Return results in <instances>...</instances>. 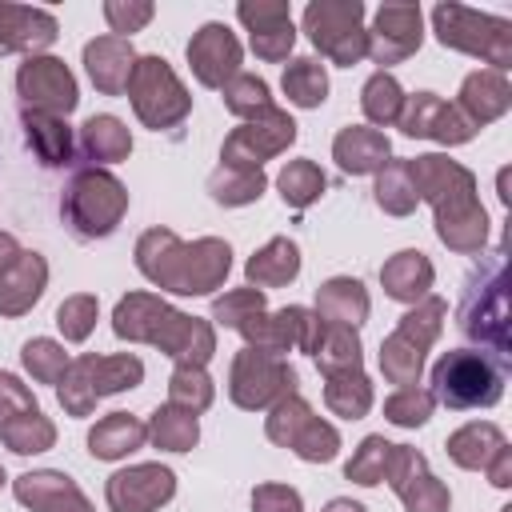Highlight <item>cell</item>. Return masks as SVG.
Here are the masks:
<instances>
[{"label": "cell", "instance_id": "bcb514c9", "mask_svg": "<svg viewBox=\"0 0 512 512\" xmlns=\"http://www.w3.org/2000/svg\"><path fill=\"white\" fill-rule=\"evenodd\" d=\"M432 408H436L432 392H424V388H416V384L396 388V392L384 400V416H388L392 424H400V428H420V424L432 416Z\"/></svg>", "mask_w": 512, "mask_h": 512}, {"label": "cell", "instance_id": "5bb4252c", "mask_svg": "<svg viewBox=\"0 0 512 512\" xmlns=\"http://www.w3.org/2000/svg\"><path fill=\"white\" fill-rule=\"evenodd\" d=\"M16 88H20V100L28 112H44V116L64 120L76 108V80L52 56H28L16 72Z\"/></svg>", "mask_w": 512, "mask_h": 512}, {"label": "cell", "instance_id": "cb8c5ba5", "mask_svg": "<svg viewBox=\"0 0 512 512\" xmlns=\"http://www.w3.org/2000/svg\"><path fill=\"white\" fill-rule=\"evenodd\" d=\"M508 104H512L508 76H504V72H492V68H480V72H472V76L464 80L456 108L464 112V120H468L472 128H484V124L500 120V116L508 112Z\"/></svg>", "mask_w": 512, "mask_h": 512}, {"label": "cell", "instance_id": "8fae6325", "mask_svg": "<svg viewBox=\"0 0 512 512\" xmlns=\"http://www.w3.org/2000/svg\"><path fill=\"white\" fill-rule=\"evenodd\" d=\"M232 400L240 408H268V404H280L284 396H296V372L288 368L284 356L276 352H264V348H244L232 364V384H228Z\"/></svg>", "mask_w": 512, "mask_h": 512}, {"label": "cell", "instance_id": "4316f807", "mask_svg": "<svg viewBox=\"0 0 512 512\" xmlns=\"http://www.w3.org/2000/svg\"><path fill=\"white\" fill-rule=\"evenodd\" d=\"M84 64H88L92 84H96L100 92L116 96V92L128 88V76H132L136 56H132V44H128L124 36H100V40H92V44L84 48Z\"/></svg>", "mask_w": 512, "mask_h": 512}, {"label": "cell", "instance_id": "c3c4849f", "mask_svg": "<svg viewBox=\"0 0 512 512\" xmlns=\"http://www.w3.org/2000/svg\"><path fill=\"white\" fill-rule=\"evenodd\" d=\"M388 452H392V444L384 436H368L360 444V452L344 464V476L356 480V484H380L384 480V468H388Z\"/></svg>", "mask_w": 512, "mask_h": 512}, {"label": "cell", "instance_id": "816d5d0a", "mask_svg": "<svg viewBox=\"0 0 512 512\" xmlns=\"http://www.w3.org/2000/svg\"><path fill=\"white\" fill-rule=\"evenodd\" d=\"M252 512H304L300 508V492L284 488V484H260L252 492Z\"/></svg>", "mask_w": 512, "mask_h": 512}, {"label": "cell", "instance_id": "ee69618b", "mask_svg": "<svg viewBox=\"0 0 512 512\" xmlns=\"http://www.w3.org/2000/svg\"><path fill=\"white\" fill-rule=\"evenodd\" d=\"M168 404H176V408H184V412H204L208 404H212V380L204 376V368H188V364H180L176 372H172V384H168Z\"/></svg>", "mask_w": 512, "mask_h": 512}, {"label": "cell", "instance_id": "52a82bcc", "mask_svg": "<svg viewBox=\"0 0 512 512\" xmlns=\"http://www.w3.org/2000/svg\"><path fill=\"white\" fill-rule=\"evenodd\" d=\"M436 36L444 48L480 56L484 64H492V72H504L512 64V24L500 16H484L460 4H440L432 12Z\"/></svg>", "mask_w": 512, "mask_h": 512}, {"label": "cell", "instance_id": "30bf717a", "mask_svg": "<svg viewBox=\"0 0 512 512\" xmlns=\"http://www.w3.org/2000/svg\"><path fill=\"white\" fill-rule=\"evenodd\" d=\"M128 96H132V108L136 116L148 124V128H172L188 116L192 100L184 92V84L176 80V72L168 68V60L160 56H140L132 64V76H128Z\"/></svg>", "mask_w": 512, "mask_h": 512}, {"label": "cell", "instance_id": "11a10c76", "mask_svg": "<svg viewBox=\"0 0 512 512\" xmlns=\"http://www.w3.org/2000/svg\"><path fill=\"white\" fill-rule=\"evenodd\" d=\"M16 256H20V248H16V240H12L8 232H0V272H4V268H8V264H12Z\"/></svg>", "mask_w": 512, "mask_h": 512}, {"label": "cell", "instance_id": "d590c367", "mask_svg": "<svg viewBox=\"0 0 512 512\" xmlns=\"http://www.w3.org/2000/svg\"><path fill=\"white\" fill-rule=\"evenodd\" d=\"M148 436L156 440V448L188 452V448L196 444L200 428H196V416H192V412L168 404V408H156V412H152V420H148Z\"/></svg>", "mask_w": 512, "mask_h": 512}, {"label": "cell", "instance_id": "ba28073f", "mask_svg": "<svg viewBox=\"0 0 512 512\" xmlns=\"http://www.w3.org/2000/svg\"><path fill=\"white\" fill-rule=\"evenodd\" d=\"M140 380H144L140 356H80L60 376V404L72 416H88L100 396L136 388Z\"/></svg>", "mask_w": 512, "mask_h": 512}, {"label": "cell", "instance_id": "681fc988", "mask_svg": "<svg viewBox=\"0 0 512 512\" xmlns=\"http://www.w3.org/2000/svg\"><path fill=\"white\" fill-rule=\"evenodd\" d=\"M56 324L64 332V340H84L96 324V296H68L60 308H56Z\"/></svg>", "mask_w": 512, "mask_h": 512}, {"label": "cell", "instance_id": "60d3db41", "mask_svg": "<svg viewBox=\"0 0 512 512\" xmlns=\"http://www.w3.org/2000/svg\"><path fill=\"white\" fill-rule=\"evenodd\" d=\"M224 104H228V112L248 116V120H264V116L276 112V104L268 96V84L260 76H232L224 84Z\"/></svg>", "mask_w": 512, "mask_h": 512}, {"label": "cell", "instance_id": "ab89813d", "mask_svg": "<svg viewBox=\"0 0 512 512\" xmlns=\"http://www.w3.org/2000/svg\"><path fill=\"white\" fill-rule=\"evenodd\" d=\"M360 108H364V116H368L372 124H384V128H388V124H396V120H400V112H404V92H400L396 76L376 72V76L364 84Z\"/></svg>", "mask_w": 512, "mask_h": 512}, {"label": "cell", "instance_id": "5b68a950", "mask_svg": "<svg viewBox=\"0 0 512 512\" xmlns=\"http://www.w3.org/2000/svg\"><path fill=\"white\" fill-rule=\"evenodd\" d=\"M508 368L496 364L488 352L452 348L432 364V400H440L452 412L464 408H492L504 396Z\"/></svg>", "mask_w": 512, "mask_h": 512}, {"label": "cell", "instance_id": "f35d334b", "mask_svg": "<svg viewBox=\"0 0 512 512\" xmlns=\"http://www.w3.org/2000/svg\"><path fill=\"white\" fill-rule=\"evenodd\" d=\"M0 436H4V444H8L12 452H20V456L44 452V448H52V440H56V432H52V424L40 416V408L4 420V424H0Z\"/></svg>", "mask_w": 512, "mask_h": 512}, {"label": "cell", "instance_id": "1f68e13d", "mask_svg": "<svg viewBox=\"0 0 512 512\" xmlns=\"http://www.w3.org/2000/svg\"><path fill=\"white\" fill-rule=\"evenodd\" d=\"M24 128H28V144L40 156V164H48V168L72 164V132L60 116H44V112L24 108Z\"/></svg>", "mask_w": 512, "mask_h": 512}, {"label": "cell", "instance_id": "ac0fdd59", "mask_svg": "<svg viewBox=\"0 0 512 512\" xmlns=\"http://www.w3.org/2000/svg\"><path fill=\"white\" fill-rule=\"evenodd\" d=\"M176 492V476L160 464H136L108 480V508L112 512H156Z\"/></svg>", "mask_w": 512, "mask_h": 512}, {"label": "cell", "instance_id": "7bdbcfd3", "mask_svg": "<svg viewBox=\"0 0 512 512\" xmlns=\"http://www.w3.org/2000/svg\"><path fill=\"white\" fill-rule=\"evenodd\" d=\"M320 192H324V172H320L312 160H292V164L280 172V196H284V204L308 208Z\"/></svg>", "mask_w": 512, "mask_h": 512}, {"label": "cell", "instance_id": "d6a6232c", "mask_svg": "<svg viewBox=\"0 0 512 512\" xmlns=\"http://www.w3.org/2000/svg\"><path fill=\"white\" fill-rule=\"evenodd\" d=\"M300 272V252H296V244L292 240H268L252 260H248V280L256 284V288H280V284H288L292 276Z\"/></svg>", "mask_w": 512, "mask_h": 512}, {"label": "cell", "instance_id": "9c48e42d", "mask_svg": "<svg viewBox=\"0 0 512 512\" xmlns=\"http://www.w3.org/2000/svg\"><path fill=\"white\" fill-rule=\"evenodd\" d=\"M444 312H448V308H444L440 296H424L420 308H412V312L400 320V328L380 344V368H384V376H388L392 384H400V388L416 384V376H420V368H424V352H428V344L440 336Z\"/></svg>", "mask_w": 512, "mask_h": 512}, {"label": "cell", "instance_id": "74e56055", "mask_svg": "<svg viewBox=\"0 0 512 512\" xmlns=\"http://www.w3.org/2000/svg\"><path fill=\"white\" fill-rule=\"evenodd\" d=\"M324 400H328V408L336 416H352L356 420V416H364L372 408V388H368L364 372H336L324 384Z\"/></svg>", "mask_w": 512, "mask_h": 512}, {"label": "cell", "instance_id": "7dc6e473", "mask_svg": "<svg viewBox=\"0 0 512 512\" xmlns=\"http://www.w3.org/2000/svg\"><path fill=\"white\" fill-rule=\"evenodd\" d=\"M20 360H24V368L32 372V380H40V384H56L60 376H64V368H68V356H64V348L56 344V340H28L24 348H20Z\"/></svg>", "mask_w": 512, "mask_h": 512}, {"label": "cell", "instance_id": "db71d44e", "mask_svg": "<svg viewBox=\"0 0 512 512\" xmlns=\"http://www.w3.org/2000/svg\"><path fill=\"white\" fill-rule=\"evenodd\" d=\"M104 16H108V24H112V32L116 36H124V32H136L140 24H148L152 20V4H116V0H108L104 4Z\"/></svg>", "mask_w": 512, "mask_h": 512}, {"label": "cell", "instance_id": "6f0895ef", "mask_svg": "<svg viewBox=\"0 0 512 512\" xmlns=\"http://www.w3.org/2000/svg\"><path fill=\"white\" fill-rule=\"evenodd\" d=\"M0 484H4V468H0Z\"/></svg>", "mask_w": 512, "mask_h": 512}, {"label": "cell", "instance_id": "836d02e7", "mask_svg": "<svg viewBox=\"0 0 512 512\" xmlns=\"http://www.w3.org/2000/svg\"><path fill=\"white\" fill-rule=\"evenodd\" d=\"M80 148H84L88 160L116 164V160H124L132 152V136L116 116H92L80 128Z\"/></svg>", "mask_w": 512, "mask_h": 512}, {"label": "cell", "instance_id": "8d00e7d4", "mask_svg": "<svg viewBox=\"0 0 512 512\" xmlns=\"http://www.w3.org/2000/svg\"><path fill=\"white\" fill-rule=\"evenodd\" d=\"M284 92H288V100L300 104V108H316V104H324V96H328L324 64H316L312 56L292 60V64L284 68Z\"/></svg>", "mask_w": 512, "mask_h": 512}, {"label": "cell", "instance_id": "603a6c76", "mask_svg": "<svg viewBox=\"0 0 512 512\" xmlns=\"http://www.w3.org/2000/svg\"><path fill=\"white\" fill-rule=\"evenodd\" d=\"M236 16L248 24L256 56H264V60H284L288 56V48L296 40L288 4H240Z\"/></svg>", "mask_w": 512, "mask_h": 512}, {"label": "cell", "instance_id": "f6af8a7d", "mask_svg": "<svg viewBox=\"0 0 512 512\" xmlns=\"http://www.w3.org/2000/svg\"><path fill=\"white\" fill-rule=\"evenodd\" d=\"M376 200H380V208L392 212V216H408V212L416 208V188H412V180H408L404 160H400V164H384V172H380V180H376Z\"/></svg>", "mask_w": 512, "mask_h": 512}, {"label": "cell", "instance_id": "7a4b0ae2", "mask_svg": "<svg viewBox=\"0 0 512 512\" xmlns=\"http://www.w3.org/2000/svg\"><path fill=\"white\" fill-rule=\"evenodd\" d=\"M136 264L140 272L180 296H204L212 292L232 264V252L224 240H196V244H180L172 232H144L136 244Z\"/></svg>", "mask_w": 512, "mask_h": 512}, {"label": "cell", "instance_id": "b9f144b4", "mask_svg": "<svg viewBox=\"0 0 512 512\" xmlns=\"http://www.w3.org/2000/svg\"><path fill=\"white\" fill-rule=\"evenodd\" d=\"M208 192L212 200L220 204H248V200H260L264 192V176L260 172H248V168H216L208 176Z\"/></svg>", "mask_w": 512, "mask_h": 512}, {"label": "cell", "instance_id": "f1b7e54d", "mask_svg": "<svg viewBox=\"0 0 512 512\" xmlns=\"http://www.w3.org/2000/svg\"><path fill=\"white\" fill-rule=\"evenodd\" d=\"M380 284L392 300H404V304H416L428 296L432 288V264L424 252L408 248V252H396L384 268H380Z\"/></svg>", "mask_w": 512, "mask_h": 512}, {"label": "cell", "instance_id": "484cf974", "mask_svg": "<svg viewBox=\"0 0 512 512\" xmlns=\"http://www.w3.org/2000/svg\"><path fill=\"white\" fill-rule=\"evenodd\" d=\"M56 40V20L40 8L0 4V56L8 52H36Z\"/></svg>", "mask_w": 512, "mask_h": 512}, {"label": "cell", "instance_id": "4fadbf2b", "mask_svg": "<svg viewBox=\"0 0 512 512\" xmlns=\"http://www.w3.org/2000/svg\"><path fill=\"white\" fill-rule=\"evenodd\" d=\"M268 440L292 448L300 460H312V464H324L336 456L340 448V436L332 424H324L320 416H312V408L300 400V396H284L272 416H268Z\"/></svg>", "mask_w": 512, "mask_h": 512}, {"label": "cell", "instance_id": "44dd1931", "mask_svg": "<svg viewBox=\"0 0 512 512\" xmlns=\"http://www.w3.org/2000/svg\"><path fill=\"white\" fill-rule=\"evenodd\" d=\"M188 64L204 88H224L240 68V44L224 24H204L188 44Z\"/></svg>", "mask_w": 512, "mask_h": 512}, {"label": "cell", "instance_id": "277c9868", "mask_svg": "<svg viewBox=\"0 0 512 512\" xmlns=\"http://www.w3.org/2000/svg\"><path fill=\"white\" fill-rule=\"evenodd\" d=\"M460 332L480 344L496 364H512V344H508V284H504V252H488L464 280L460 296Z\"/></svg>", "mask_w": 512, "mask_h": 512}, {"label": "cell", "instance_id": "ffe728a7", "mask_svg": "<svg viewBox=\"0 0 512 512\" xmlns=\"http://www.w3.org/2000/svg\"><path fill=\"white\" fill-rule=\"evenodd\" d=\"M420 8L416 4H384L376 12V28L368 32V52L376 64H396L420 48Z\"/></svg>", "mask_w": 512, "mask_h": 512}, {"label": "cell", "instance_id": "f546056e", "mask_svg": "<svg viewBox=\"0 0 512 512\" xmlns=\"http://www.w3.org/2000/svg\"><path fill=\"white\" fill-rule=\"evenodd\" d=\"M144 440H148V424H140V420L128 416V412H112V416H104V420L88 432V452H92L96 460H120V456L136 452Z\"/></svg>", "mask_w": 512, "mask_h": 512}, {"label": "cell", "instance_id": "3957f363", "mask_svg": "<svg viewBox=\"0 0 512 512\" xmlns=\"http://www.w3.org/2000/svg\"><path fill=\"white\" fill-rule=\"evenodd\" d=\"M112 328L120 340L160 344L168 356H176V364H188V368H204V360L216 352L212 328L204 320L184 316V312H176L164 300H152L144 292H132L116 304Z\"/></svg>", "mask_w": 512, "mask_h": 512}, {"label": "cell", "instance_id": "7c38bea8", "mask_svg": "<svg viewBox=\"0 0 512 512\" xmlns=\"http://www.w3.org/2000/svg\"><path fill=\"white\" fill-rule=\"evenodd\" d=\"M360 20H364V4L360 0L308 4L304 8V28H308L312 44L336 64H356L368 52V32L360 28Z\"/></svg>", "mask_w": 512, "mask_h": 512}, {"label": "cell", "instance_id": "9a60e30c", "mask_svg": "<svg viewBox=\"0 0 512 512\" xmlns=\"http://www.w3.org/2000/svg\"><path fill=\"white\" fill-rule=\"evenodd\" d=\"M448 456L460 464V468H480L488 472V480L496 488H508L512 484V448L504 440V432L496 424H468L460 432L448 436Z\"/></svg>", "mask_w": 512, "mask_h": 512}, {"label": "cell", "instance_id": "d4e9b609", "mask_svg": "<svg viewBox=\"0 0 512 512\" xmlns=\"http://www.w3.org/2000/svg\"><path fill=\"white\" fill-rule=\"evenodd\" d=\"M48 280V264L40 260V252H20L4 272H0V316H20L28 312Z\"/></svg>", "mask_w": 512, "mask_h": 512}, {"label": "cell", "instance_id": "d6986e66", "mask_svg": "<svg viewBox=\"0 0 512 512\" xmlns=\"http://www.w3.org/2000/svg\"><path fill=\"white\" fill-rule=\"evenodd\" d=\"M408 136H428V140H440V144H464L472 140V124L464 120V112L448 100H440L436 92H416L412 100H404V112L396 120Z\"/></svg>", "mask_w": 512, "mask_h": 512}, {"label": "cell", "instance_id": "7402d4cb", "mask_svg": "<svg viewBox=\"0 0 512 512\" xmlns=\"http://www.w3.org/2000/svg\"><path fill=\"white\" fill-rule=\"evenodd\" d=\"M16 500L32 512H92L88 496L64 472H24L16 476Z\"/></svg>", "mask_w": 512, "mask_h": 512}, {"label": "cell", "instance_id": "e575fe53", "mask_svg": "<svg viewBox=\"0 0 512 512\" xmlns=\"http://www.w3.org/2000/svg\"><path fill=\"white\" fill-rule=\"evenodd\" d=\"M320 360V372L324 376H336V372H360V340L352 328L344 324H328L320 332V344L312 352Z\"/></svg>", "mask_w": 512, "mask_h": 512}, {"label": "cell", "instance_id": "e0dca14e", "mask_svg": "<svg viewBox=\"0 0 512 512\" xmlns=\"http://www.w3.org/2000/svg\"><path fill=\"white\" fill-rule=\"evenodd\" d=\"M384 476H388V484L396 488V496L404 500L408 512H448V488L428 472V464L416 448L392 444Z\"/></svg>", "mask_w": 512, "mask_h": 512}, {"label": "cell", "instance_id": "83f0119b", "mask_svg": "<svg viewBox=\"0 0 512 512\" xmlns=\"http://www.w3.org/2000/svg\"><path fill=\"white\" fill-rule=\"evenodd\" d=\"M332 156H336V164H340L344 172L368 176V172H380V168L388 164L392 144H388V136L376 132V128H344V132L336 136V144H332Z\"/></svg>", "mask_w": 512, "mask_h": 512}, {"label": "cell", "instance_id": "8992f818", "mask_svg": "<svg viewBox=\"0 0 512 512\" xmlns=\"http://www.w3.org/2000/svg\"><path fill=\"white\" fill-rule=\"evenodd\" d=\"M124 212H128V192L104 168H80L60 200V216L76 240L108 236Z\"/></svg>", "mask_w": 512, "mask_h": 512}, {"label": "cell", "instance_id": "f907efd6", "mask_svg": "<svg viewBox=\"0 0 512 512\" xmlns=\"http://www.w3.org/2000/svg\"><path fill=\"white\" fill-rule=\"evenodd\" d=\"M264 308V296L256 292V288H240V292H228L224 300H216L212 304V316L224 324V328H240L252 312H260Z\"/></svg>", "mask_w": 512, "mask_h": 512}, {"label": "cell", "instance_id": "f5cc1de1", "mask_svg": "<svg viewBox=\"0 0 512 512\" xmlns=\"http://www.w3.org/2000/svg\"><path fill=\"white\" fill-rule=\"evenodd\" d=\"M32 408H36L32 392H28L16 376L0 372V424H4V420H12V416H20V412H32Z\"/></svg>", "mask_w": 512, "mask_h": 512}, {"label": "cell", "instance_id": "9f6ffc18", "mask_svg": "<svg viewBox=\"0 0 512 512\" xmlns=\"http://www.w3.org/2000/svg\"><path fill=\"white\" fill-rule=\"evenodd\" d=\"M324 512H364V504H356V500H332Z\"/></svg>", "mask_w": 512, "mask_h": 512}, {"label": "cell", "instance_id": "2e32d148", "mask_svg": "<svg viewBox=\"0 0 512 512\" xmlns=\"http://www.w3.org/2000/svg\"><path fill=\"white\" fill-rule=\"evenodd\" d=\"M296 140V124L288 112H272L264 120H252L244 128H236L228 140H224V164L228 168H248V172H260V164L276 152H284L288 144Z\"/></svg>", "mask_w": 512, "mask_h": 512}, {"label": "cell", "instance_id": "4dcf8cb0", "mask_svg": "<svg viewBox=\"0 0 512 512\" xmlns=\"http://www.w3.org/2000/svg\"><path fill=\"white\" fill-rule=\"evenodd\" d=\"M316 316L320 320H332V324H344V328H356L368 316V292H364V284L360 280H348V276L328 280L316 292Z\"/></svg>", "mask_w": 512, "mask_h": 512}, {"label": "cell", "instance_id": "6da1fadb", "mask_svg": "<svg viewBox=\"0 0 512 512\" xmlns=\"http://www.w3.org/2000/svg\"><path fill=\"white\" fill-rule=\"evenodd\" d=\"M416 200L424 196L436 208V236L452 252H480L488 240V216L476 200V180L448 156H416L404 160Z\"/></svg>", "mask_w": 512, "mask_h": 512}]
</instances>
